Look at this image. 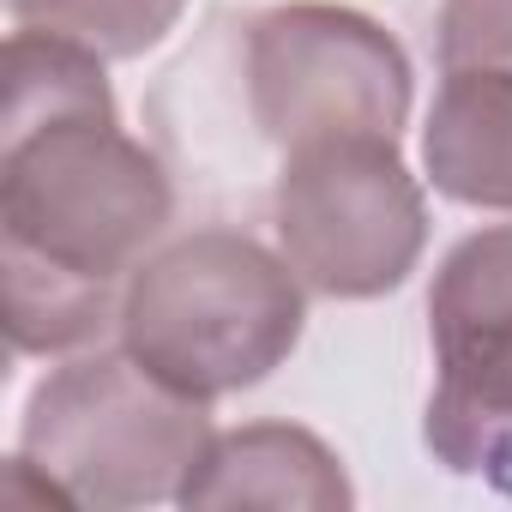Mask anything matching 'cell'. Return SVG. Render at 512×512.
Returning <instances> with one entry per match:
<instances>
[{"instance_id": "cell-1", "label": "cell", "mask_w": 512, "mask_h": 512, "mask_svg": "<svg viewBox=\"0 0 512 512\" xmlns=\"http://www.w3.org/2000/svg\"><path fill=\"white\" fill-rule=\"evenodd\" d=\"M169 169L121 133L103 55L19 25L0 79V272L19 356H79L169 229Z\"/></svg>"}, {"instance_id": "cell-2", "label": "cell", "mask_w": 512, "mask_h": 512, "mask_svg": "<svg viewBox=\"0 0 512 512\" xmlns=\"http://www.w3.org/2000/svg\"><path fill=\"white\" fill-rule=\"evenodd\" d=\"M308 284L241 229H187L151 247L121 284V350L187 398L266 386L302 344Z\"/></svg>"}, {"instance_id": "cell-3", "label": "cell", "mask_w": 512, "mask_h": 512, "mask_svg": "<svg viewBox=\"0 0 512 512\" xmlns=\"http://www.w3.org/2000/svg\"><path fill=\"white\" fill-rule=\"evenodd\" d=\"M211 434V404L175 392L139 356L79 350L37 380L19 422V458L49 500L127 512L175 500Z\"/></svg>"}, {"instance_id": "cell-4", "label": "cell", "mask_w": 512, "mask_h": 512, "mask_svg": "<svg viewBox=\"0 0 512 512\" xmlns=\"http://www.w3.org/2000/svg\"><path fill=\"white\" fill-rule=\"evenodd\" d=\"M278 253L314 296H392L428 247V199L398 139L338 133L284 151L272 193Z\"/></svg>"}, {"instance_id": "cell-5", "label": "cell", "mask_w": 512, "mask_h": 512, "mask_svg": "<svg viewBox=\"0 0 512 512\" xmlns=\"http://www.w3.org/2000/svg\"><path fill=\"white\" fill-rule=\"evenodd\" d=\"M416 73L404 43L332 0H290L247 31V109L272 145H308L338 133L398 139L410 121Z\"/></svg>"}, {"instance_id": "cell-6", "label": "cell", "mask_w": 512, "mask_h": 512, "mask_svg": "<svg viewBox=\"0 0 512 512\" xmlns=\"http://www.w3.org/2000/svg\"><path fill=\"white\" fill-rule=\"evenodd\" d=\"M434 392L422 416L428 452L512 494V223L470 229L428 290Z\"/></svg>"}, {"instance_id": "cell-7", "label": "cell", "mask_w": 512, "mask_h": 512, "mask_svg": "<svg viewBox=\"0 0 512 512\" xmlns=\"http://www.w3.org/2000/svg\"><path fill=\"white\" fill-rule=\"evenodd\" d=\"M175 506H272V512H350L356 488L344 458L302 422H247L211 434L199 464L187 470Z\"/></svg>"}, {"instance_id": "cell-8", "label": "cell", "mask_w": 512, "mask_h": 512, "mask_svg": "<svg viewBox=\"0 0 512 512\" xmlns=\"http://www.w3.org/2000/svg\"><path fill=\"white\" fill-rule=\"evenodd\" d=\"M422 169L434 193L470 211H512V73L440 67L422 127Z\"/></svg>"}, {"instance_id": "cell-9", "label": "cell", "mask_w": 512, "mask_h": 512, "mask_svg": "<svg viewBox=\"0 0 512 512\" xmlns=\"http://www.w3.org/2000/svg\"><path fill=\"white\" fill-rule=\"evenodd\" d=\"M13 25L85 43L103 61L151 55L187 13V0H7Z\"/></svg>"}, {"instance_id": "cell-10", "label": "cell", "mask_w": 512, "mask_h": 512, "mask_svg": "<svg viewBox=\"0 0 512 512\" xmlns=\"http://www.w3.org/2000/svg\"><path fill=\"white\" fill-rule=\"evenodd\" d=\"M440 67H506L512 73V0H446L434 19Z\"/></svg>"}]
</instances>
